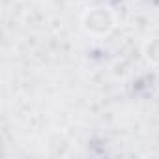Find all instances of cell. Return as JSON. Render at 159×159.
<instances>
[{
	"instance_id": "1",
	"label": "cell",
	"mask_w": 159,
	"mask_h": 159,
	"mask_svg": "<svg viewBox=\"0 0 159 159\" xmlns=\"http://www.w3.org/2000/svg\"><path fill=\"white\" fill-rule=\"evenodd\" d=\"M81 28L92 38H105L116 28V15L109 6L88 8L81 17Z\"/></svg>"
},
{
	"instance_id": "2",
	"label": "cell",
	"mask_w": 159,
	"mask_h": 159,
	"mask_svg": "<svg viewBox=\"0 0 159 159\" xmlns=\"http://www.w3.org/2000/svg\"><path fill=\"white\" fill-rule=\"evenodd\" d=\"M142 52H144V58L150 64L159 66V36H153V38L146 39L144 45H142Z\"/></svg>"
}]
</instances>
